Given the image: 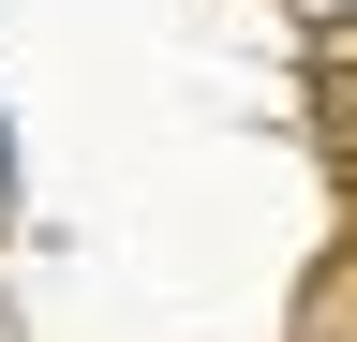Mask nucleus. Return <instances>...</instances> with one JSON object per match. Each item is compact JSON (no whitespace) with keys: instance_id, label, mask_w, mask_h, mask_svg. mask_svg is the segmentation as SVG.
Here are the masks:
<instances>
[{"instance_id":"f257e3e1","label":"nucleus","mask_w":357,"mask_h":342,"mask_svg":"<svg viewBox=\"0 0 357 342\" xmlns=\"http://www.w3.org/2000/svg\"><path fill=\"white\" fill-rule=\"evenodd\" d=\"M342 15H357V0H342Z\"/></svg>"}]
</instances>
